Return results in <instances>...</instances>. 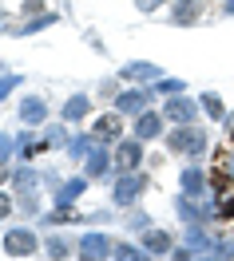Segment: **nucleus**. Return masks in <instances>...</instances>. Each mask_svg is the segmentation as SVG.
Returning <instances> with one entry per match:
<instances>
[{"mask_svg":"<svg viewBox=\"0 0 234 261\" xmlns=\"http://www.w3.org/2000/svg\"><path fill=\"white\" fill-rule=\"evenodd\" d=\"M199 107H202V119H206V123H210V127H222V119H226V111H230V107H226V99L218 95V91H199Z\"/></svg>","mask_w":234,"mask_h":261,"instance_id":"obj_28","label":"nucleus"},{"mask_svg":"<svg viewBox=\"0 0 234 261\" xmlns=\"http://www.w3.org/2000/svg\"><path fill=\"white\" fill-rule=\"evenodd\" d=\"M230 190H234L230 170H226L222 163H215V166H210V198H215V194H230Z\"/></svg>","mask_w":234,"mask_h":261,"instance_id":"obj_34","label":"nucleus"},{"mask_svg":"<svg viewBox=\"0 0 234 261\" xmlns=\"http://www.w3.org/2000/svg\"><path fill=\"white\" fill-rule=\"evenodd\" d=\"M52 119V103L40 91H20L16 95V123L20 127H44Z\"/></svg>","mask_w":234,"mask_h":261,"instance_id":"obj_9","label":"nucleus"},{"mask_svg":"<svg viewBox=\"0 0 234 261\" xmlns=\"http://www.w3.org/2000/svg\"><path fill=\"white\" fill-rule=\"evenodd\" d=\"M40 130H44V139H48L52 154H64V150H67V143H72V130H76V127H67L64 119L56 115V123H52V119H48V123H44V127H40Z\"/></svg>","mask_w":234,"mask_h":261,"instance_id":"obj_26","label":"nucleus"},{"mask_svg":"<svg viewBox=\"0 0 234 261\" xmlns=\"http://www.w3.org/2000/svg\"><path fill=\"white\" fill-rule=\"evenodd\" d=\"M119 91H123V80H119V75H103V80L96 83V91H91V95L100 99V103H111Z\"/></svg>","mask_w":234,"mask_h":261,"instance_id":"obj_35","label":"nucleus"},{"mask_svg":"<svg viewBox=\"0 0 234 261\" xmlns=\"http://www.w3.org/2000/svg\"><path fill=\"white\" fill-rule=\"evenodd\" d=\"M171 210L179 218V226H191V222H206V226H215V198H195V194H183V190H175L171 198Z\"/></svg>","mask_w":234,"mask_h":261,"instance_id":"obj_5","label":"nucleus"},{"mask_svg":"<svg viewBox=\"0 0 234 261\" xmlns=\"http://www.w3.org/2000/svg\"><path fill=\"white\" fill-rule=\"evenodd\" d=\"M84 40H87V44H91L96 51H100V56H107V44H103V40H100L96 32H91V28H84Z\"/></svg>","mask_w":234,"mask_h":261,"instance_id":"obj_41","label":"nucleus"},{"mask_svg":"<svg viewBox=\"0 0 234 261\" xmlns=\"http://www.w3.org/2000/svg\"><path fill=\"white\" fill-rule=\"evenodd\" d=\"M167 119H163V111H159V103H155V107H147V111H139L131 119V135L135 139H143V143H163V135H167Z\"/></svg>","mask_w":234,"mask_h":261,"instance_id":"obj_13","label":"nucleus"},{"mask_svg":"<svg viewBox=\"0 0 234 261\" xmlns=\"http://www.w3.org/2000/svg\"><path fill=\"white\" fill-rule=\"evenodd\" d=\"M218 163L230 170V178H234V147H226V150H218Z\"/></svg>","mask_w":234,"mask_h":261,"instance_id":"obj_43","label":"nucleus"},{"mask_svg":"<svg viewBox=\"0 0 234 261\" xmlns=\"http://www.w3.org/2000/svg\"><path fill=\"white\" fill-rule=\"evenodd\" d=\"M87 127H91V135H96L100 143L115 147L119 139H123V135L131 130V119H127V115H119L115 107H103L100 115H91V123H87Z\"/></svg>","mask_w":234,"mask_h":261,"instance_id":"obj_8","label":"nucleus"},{"mask_svg":"<svg viewBox=\"0 0 234 261\" xmlns=\"http://www.w3.org/2000/svg\"><path fill=\"white\" fill-rule=\"evenodd\" d=\"M119 226H123V233L139 238L143 229L155 226V218H151V210H143V202H139V206H131V210H119Z\"/></svg>","mask_w":234,"mask_h":261,"instance_id":"obj_25","label":"nucleus"},{"mask_svg":"<svg viewBox=\"0 0 234 261\" xmlns=\"http://www.w3.org/2000/svg\"><path fill=\"white\" fill-rule=\"evenodd\" d=\"M155 103H159V95H155V87H151V83H123V91H119L107 107H115L119 115L135 119L139 111H147V107H155Z\"/></svg>","mask_w":234,"mask_h":261,"instance_id":"obj_6","label":"nucleus"},{"mask_svg":"<svg viewBox=\"0 0 234 261\" xmlns=\"http://www.w3.org/2000/svg\"><path fill=\"white\" fill-rule=\"evenodd\" d=\"M111 154H115V170H143L151 150H147V143H143V139H135L131 130H127L115 147H111Z\"/></svg>","mask_w":234,"mask_h":261,"instance_id":"obj_12","label":"nucleus"},{"mask_svg":"<svg viewBox=\"0 0 234 261\" xmlns=\"http://www.w3.org/2000/svg\"><path fill=\"white\" fill-rule=\"evenodd\" d=\"M175 233L171 229H163V226H151V229H143L139 233V245L151 253V261H159V257H171V249H175Z\"/></svg>","mask_w":234,"mask_h":261,"instance_id":"obj_20","label":"nucleus"},{"mask_svg":"<svg viewBox=\"0 0 234 261\" xmlns=\"http://www.w3.org/2000/svg\"><path fill=\"white\" fill-rule=\"evenodd\" d=\"M8 218H16V194H12V186H0V222H8Z\"/></svg>","mask_w":234,"mask_h":261,"instance_id":"obj_37","label":"nucleus"},{"mask_svg":"<svg viewBox=\"0 0 234 261\" xmlns=\"http://www.w3.org/2000/svg\"><path fill=\"white\" fill-rule=\"evenodd\" d=\"M20 91H24V71L0 67V107H4V103H12Z\"/></svg>","mask_w":234,"mask_h":261,"instance_id":"obj_30","label":"nucleus"},{"mask_svg":"<svg viewBox=\"0 0 234 261\" xmlns=\"http://www.w3.org/2000/svg\"><path fill=\"white\" fill-rule=\"evenodd\" d=\"M215 147V135L206 123H183V127H167L163 135V150L171 159H183V163H206Z\"/></svg>","mask_w":234,"mask_h":261,"instance_id":"obj_1","label":"nucleus"},{"mask_svg":"<svg viewBox=\"0 0 234 261\" xmlns=\"http://www.w3.org/2000/svg\"><path fill=\"white\" fill-rule=\"evenodd\" d=\"M48 190H28V194H16V214L24 218V222H32V218H40V214L48 210Z\"/></svg>","mask_w":234,"mask_h":261,"instance_id":"obj_24","label":"nucleus"},{"mask_svg":"<svg viewBox=\"0 0 234 261\" xmlns=\"http://www.w3.org/2000/svg\"><path fill=\"white\" fill-rule=\"evenodd\" d=\"M111 222H119V210L107 202V206H96V210H80V229L87 226H111Z\"/></svg>","mask_w":234,"mask_h":261,"instance_id":"obj_31","label":"nucleus"},{"mask_svg":"<svg viewBox=\"0 0 234 261\" xmlns=\"http://www.w3.org/2000/svg\"><path fill=\"white\" fill-rule=\"evenodd\" d=\"M222 130H234V107L226 111V119H222Z\"/></svg>","mask_w":234,"mask_h":261,"instance_id":"obj_45","label":"nucleus"},{"mask_svg":"<svg viewBox=\"0 0 234 261\" xmlns=\"http://www.w3.org/2000/svg\"><path fill=\"white\" fill-rule=\"evenodd\" d=\"M60 20H64V12L52 4V8H44L40 16H24V20L16 16V24L8 28V36H12V40H32V36H40V32H48V28H56Z\"/></svg>","mask_w":234,"mask_h":261,"instance_id":"obj_14","label":"nucleus"},{"mask_svg":"<svg viewBox=\"0 0 234 261\" xmlns=\"http://www.w3.org/2000/svg\"><path fill=\"white\" fill-rule=\"evenodd\" d=\"M16 24V12H8V8H0V36H8V28Z\"/></svg>","mask_w":234,"mask_h":261,"instance_id":"obj_42","label":"nucleus"},{"mask_svg":"<svg viewBox=\"0 0 234 261\" xmlns=\"http://www.w3.org/2000/svg\"><path fill=\"white\" fill-rule=\"evenodd\" d=\"M210 12V0H171L167 4V24L171 28H199Z\"/></svg>","mask_w":234,"mask_h":261,"instance_id":"obj_11","label":"nucleus"},{"mask_svg":"<svg viewBox=\"0 0 234 261\" xmlns=\"http://www.w3.org/2000/svg\"><path fill=\"white\" fill-rule=\"evenodd\" d=\"M80 170H84L91 182H107V178H111V170H115V154H111V147H107V143H100V147H96L84 163H80Z\"/></svg>","mask_w":234,"mask_h":261,"instance_id":"obj_19","label":"nucleus"},{"mask_svg":"<svg viewBox=\"0 0 234 261\" xmlns=\"http://www.w3.org/2000/svg\"><path fill=\"white\" fill-rule=\"evenodd\" d=\"M96 147H100V139L91 135V127H76V130H72V143H67V150H64V159L80 166Z\"/></svg>","mask_w":234,"mask_h":261,"instance_id":"obj_23","label":"nucleus"},{"mask_svg":"<svg viewBox=\"0 0 234 261\" xmlns=\"http://www.w3.org/2000/svg\"><path fill=\"white\" fill-rule=\"evenodd\" d=\"M8 186H12V194L44 190V174H40V163H24V159H16V163H12V170H8Z\"/></svg>","mask_w":234,"mask_h":261,"instance_id":"obj_18","label":"nucleus"},{"mask_svg":"<svg viewBox=\"0 0 234 261\" xmlns=\"http://www.w3.org/2000/svg\"><path fill=\"white\" fill-rule=\"evenodd\" d=\"M215 226H234V190L215 194Z\"/></svg>","mask_w":234,"mask_h":261,"instance_id":"obj_33","label":"nucleus"},{"mask_svg":"<svg viewBox=\"0 0 234 261\" xmlns=\"http://www.w3.org/2000/svg\"><path fill=\"white\" fill-rule=\"evenodd\" d=\"M202 261H234V233H222V226H215L210 245H206V257Z\"/></svg>","mask_w":234,"mask_h":261,"instance_id":"obj_27","label":"nucleus"},{"mask_svg":"<svg viewBox=\"0 0 234 261\" xmlns=\"http://www.w3.org/2000/svg\"><path fill=\"white\" fill-rule=\"evenodd\" d=\"M171 0H131V8L139 12V16H155V12H167Z\"/></svg>","mask_w":234,"mask_h":261,"instance_id":"obj_38","label":"nucleus"},{"mask_svg":"<svg viewBox=\"0 0 234 261\" xmlns=\"http://www.w3.org/2000/svg\"><path fill=\"white\" fill-rule=\"evenodd\" d=\"M151 87H155V95H159V99H171V95H183V91H191V83H186L183 75H167V71L151 83Z\"/></svg>","mask_w":234,"mask_h":261,"instance_id":"obj_32","label":"nucleus"},{"mask_svg":"<svg viewBox=\"0 0 234 261\" xmlns=\"http://www.w3.org/2000/svg\"><path fill=\"white\" fill-rule=\"evenodd\" d=\"M218 12H222L226 20H234V0H218Z\"/></svg>","mask_w":234,"mask_h":261,"instance_id":"obj_44","label":"nucleus"},{"mask_svg":"<svg viewBox=\"0 0 234 261\" xmlns=\"http://www.w3.org/2000/svg\"><path fill=\"white\" fill-rule=\"evenodd\" d=\"M103 186H107V202H111L115 210H131V206H139V202L147 198L155 178H151L147 166H143V170H111V178L103 182Z\"/></svg>","mask_w":234,"mask_h":261,"instance_id":"obj_2","label":"nucleus"},{"mask_svg":"<svg viewBox=\"0 0 234 261\" xmlns=\"http://www.w3.org/2000/svg\"><path fill=\"white\" fill-rule=\"evenodd\" d=\"M40 174H44V190H48V194L60 186V182H64V174H60L56 166H40Z\"/></svg>","mask_w":234,"mask_h":261,"instance_id":"obj_40","label":"nucleus"},{"mask_svg":"<svg viewBox=\"0 0 234 261\" xmlns=\"http://www.w3.org/2000/svg\"><path fill=\"white\" fill-rule=\"evenodd\" d=\"M115 253V233H107V226H87L76 238V261H111Z\"/></svg>","mask_w":234,"mask_h":261,"instance_id":"obj_4","label":"nucleus"},{"mask_svg":"<svg viewBox=\"0 0 234 261\" xmlns=\"http://www.w3.org/2000/svg\"><path fill=\"white\" fill-rule=\"evenodd\" d=\"M40 257H48V261L76 257V238H67L64 229H44V253Z\"/></svg>","mask_w":234,"mask_h":261,"instance_id":"obj_22","label":"nucleus"},{"mask_svg":"<svg viewBox=\"0 0 234 261\" xmlns=\"http://www.w3.org/2000/svg\"><path fill=\"white\" fill-rule=\"evenodd\" d=\"M115 75L123 83H155L159 75H163V67L155 64V60H127V64L115 67Z\"/></svg>","mask_w":234,"mask_h":261,"instance_id":"obj_21","label":"nucleus"},{"mask_svg":"<svg viewBox=\"0 0 234 261\" xmlns=\"http://www.w3.org/2000/svg\"><path fill=\"white\" fill-rule=\"evenodd\" d=\"M179 190L195 194V198H206L210 194V166L206 163H183L179 166Z\"/></svg>","mask_w":234,"mask_h":261,"instance_id":"obj_17","label":"nucleus"},{"mask_svg":"<svg viewBox=\"0 0 234 261\" xmlns=\"http://www.w3.org/2000/svg\"><path fill=\"white\" fill-rule=\"evenodd\" d=\"M0 253L12 261H28L44 253V229H36V222H12L0 233Z\"/></svg>","mask_w":234,"mask_h":261,"instance_id":"obj_3","label":"nucleus"},{"mask_svg":"<svg viewBox=\"0 0 234 261\" xmlns=\"http://www.w3.org/2000/svg\"><path fill=\"white\" fill-rule=\"evenodd\" d=\"M52 4H56V0H52Z\"/></svg>","mask_w":234,"mask_h":261,"instance_id":"obj_47","label":"nucleus"},{"mask_svg":"<svg viewBox=\"0 0 234 261\" xmlns=\"http://www.w3.org/2000/svg\"><path fill=\"white\" fill-rule=\"evenodd\" d=\"M111 261H151V253L139 245V238L123 233V238H115V253H111Z\"/></svg>","mask_w":234,"mask_h":261,"instance_id":"obj_29","label":"nucleus"},{"mask_svg":"<svg viewBox=\"0 0 234 261\" xmlns=\"http://www.w3.org/2000/svg\"><path fill=\"white\" fill-rule=\"evenodd\" d=\"M91 186H96V182L87 178L84 170H76V174H64V182H60V186H56L48 198L56 202V206H80V202L87 198V190H91Z\"/></svg>","mask_w":234,"mask_h":261,"instance_id":"obj_15","label":"nucleus"},{"mask_svg":"<svg viewBox=\"0 0 234 261\" xmlns=\"http://www.w3.org/2000/svg\"><path fill=\"white\" fill-rule=\"evenodd\" d=\"M96 115V95L91 91H67L64 103H60V119L67 127H87Z\"/></svg>","mask_w":234,"mask_h":261,"instance_id":"obj_10","label":"nucleus"},{"mask_svg":"<svg viewBox=\"0 0 234 261\" xmlns=\"http://www.w3.org/2000/svg\"><path fill=\"white\" fill-rule=\"evenodd\" d=\"M159 111H163V119H167L171 127H183V123H206V119H202V107H199V95H191V91L171 95V99H159Z\"/></svg>","mask_w":234,"mask_h":261,"instance_id":"obj_7","label":"nucleus"},{"mask_svg":"<svg viewBox=\"0 0 234 261\" xmlns=\"http://www.w3.org/2000/svg\"><path fill=\"white\" fill-rule=\"evenodd\" d=\"M44 8H52V0H20V12L16 16L24 20V16H40Z\"/></svg>","mask_w":234,"mask_h":261,"instance_id":"obj_39","label":"nucleus"},{"mask_svg":"<svg viewBox=\"0 0 234 261\" xmlns=\"http://www.w3.org/2000/svg\"><path fill=\"white\" fill-rule=\"evenodd\" d=\"M8 170H12V166H4V163H0V186H8Z\"/></svg>","mask_w":234,"mask_h":261,"instance_id":"obj_46","label":"nucleus"},{"mask_svg":"<svg viewBox=\"0 0 234 261\" xmlns=\"http://www.w3.org/2000/svg\"><path fill=\"white\" fill-rule=\"evenodd\" d=\"M20 154H16V130H0V163L12 166Z\"/></svg>","mask_w":234,"mask_h":261,"instance_id":"obj_36","label":"nucleus"},{"mask_svg":"<svg viewBox=\"0 0 234 261\" xmlns=\"http://www.w3.org/2000/svg\"><path fill=\"white\" fill-rule=\"evenodd\" d=\"M16 154L24 159V163H40L44 154H52L44 130L40 127H16Z\"/></svg>","mask_w":234,"mask_h":261,"instance_id":"obj_16","label":"nucleus"}]
</instances>
